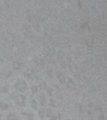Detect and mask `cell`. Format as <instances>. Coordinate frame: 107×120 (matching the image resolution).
I'll return each mask as SVG.
<instances>
[{
	"label": "cell",
	"instance_id": "1",
	"mask_svg": "<svg viewBox=\"0 0 107 120\" xmlns=\"http://www.w3.org/2000/svg\"><path fill=\"white\" fill-rule=\"evenodd\" d=\"M15 87H16L18 91H20V92H23V91H25L26 90V87H27V85H26V83L24 82V81H18V82H16V84H15Z\"/></svg>",
	"mask_w": 107,
	"mask_h": 120
},
{
	"label": "cell",
	"instance_id": "2",
	"mask_svg": "<svg viewBox=\"0 0 107 120\" xmlns=\"http://www.w3.org/2000/svg\"><path fill=\"white\" fill-rule=\"evenodd\" d=\"M14 99H15V101H16V103L18 104V105H24V103H25V99H24V97L23 96H14Z\"/></svg>",
	"mask_w": 107,
	"mask_h": 120
},
{
	"label": "cell",
	"instance_id": "3",
	"mask_svg": "<svg viewBox=\"0 0 107 120\" xmlns=\"http://www.w3.org/2000/svg\"><path fill=\"white\" fill-rule=\"evenodd\" d=\"M6 120H19V118L15 114H10L6 117Z\"/></svg>",
	"mask_w": 107,
	"mask_h": 120
},
{
	"label": "cell",
	"instance_id": "4",
	"mask_svg": "<svg viewBox=\"0 0 107 120\" xmlns=\"http://www.w3.org/2000/svg\"><path fill=\"white\" fill-rule=\"evenodd\" d=\"M8 109V105L7 104H5V103H0V110H7Z\"/></svg>",
	"mask_w": 107,
	"mask_h": 120
},
{
	"label": "cell",
	"instance_id": "5",
	"mask_svg": "<svg viewBox=\"0 0 107 120\" xmlns=\"http://www.w3.org/2000/svg\"><path fill=\"white\" fill-rule=\"evenodd\" d=\"M0 92H1V93H6V92H7V86L0 87Z\"/></svg>",
	"mask_w": 107,
	"mask_h": 120
},
{
	"label": "cell",
	"instance_id": "6",
	"mask_svg": "<svg viewBox=\"0 0 107 120\" xmlns=\"http://www.w3.org/2000/svg\"><path fill=\"white\" fill-rule=\"evenodd\" d=\"M0 119H1V115H0Z\"/></svg>",
	"mask_w": 107,
	"mask_h": 120
}]
</instances>
